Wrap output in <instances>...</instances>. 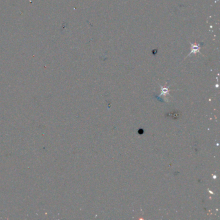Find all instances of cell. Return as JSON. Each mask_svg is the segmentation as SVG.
<instances>
[{"label":"cell","instance_id":"cell-2","mask_svg":"<svg viewBox=\"0 0 220 220\" xmlns=\"http://www.w3.org/2000/svg\"><path fill=\"white\" fill-rule=\"evenodd\" d=\"M169 116L171 117H172V118H178L179 116H180V115H179V113L178 112H171Z\"/></svg>","mask_w":220,"mask_h":220},{"label":"cell","instance_id":"cell-1","mask_svg":"<svg viewBox=\"0 0 220 220\" xmlns=\"http://www.w3.org/2000/svg\"><path fill=\"white\" fill-rule=\"evenodd\" d=\"M200 45L196 43H191V51L189 55H191L192 54H197L200 52Z\"/></svg>","mask_w":220,"mask_h":220}]
</instances>
